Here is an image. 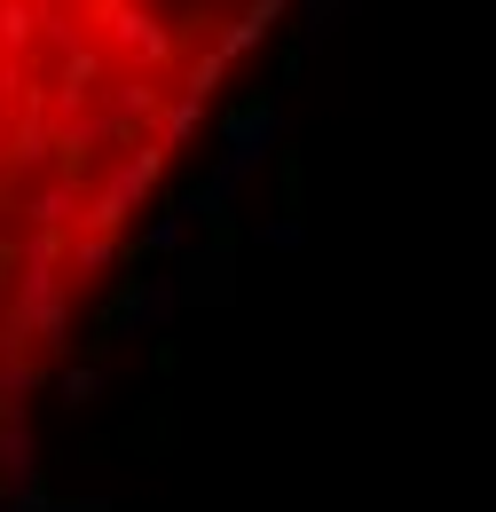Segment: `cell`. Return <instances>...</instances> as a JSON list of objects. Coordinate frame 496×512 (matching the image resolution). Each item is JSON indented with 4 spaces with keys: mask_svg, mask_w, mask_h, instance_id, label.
Segmentation results:
<instances>
[{
    "mask_svg": "<svg viewBox=\"0 0 496 512\" xmlns=\"http://www.w3.org/2000/svg\"><path fill=\"white\" fill-rule=\"evenodd\" d=\"M292 0H0V449Z\"/></svg>",
    "mask_w": 496,
    "mask_h": 512,
    "instance_id": "1",
    "label": "cell"
}]
</instances>
